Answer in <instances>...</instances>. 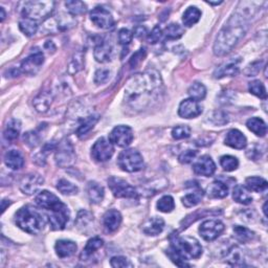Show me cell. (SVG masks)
Here are the masks:
<instances>
[{"instance_id":"obj_33","label":"cell","mask_w":268,"mask_h":268,"mask_svg":"<svg viewBox=\"0 0 268 268\" xmlns=\"http://www.w3.org/2000/svg\"><path fill=\"white\" fill-rule=\"evenodd\" d=\"M21 124L18 120H12L8 126L5 127V130L3 132V137L5 141L8 142H14L18 139L19 133H20Z\"/></svg>"},{"instance_id":"obj_23","label":"cell","mask_w":268,"mask_h":268,"mask_svg":"<svg viewBox=\"0 0 268 268\" xmlns=\"http://www.w3.org/2000/svg\"><path fill=\"white\" fill-rule=\"evenodd\" d=\"M77 248H78L77 244L74 241H70V240H59L57 241L55 246L57 256L61 259L74 256L77 252Z\"/></svg>"},{"instance_id":"obj_60","label":"cell","mask_w":268,"mask_h":268,"mask_svg":"<svg viewBox=\"0 0 268 268\" xmlns=\"http://www.w3.org/2000/svg\"><path fill=\"white\" fill-rule=\"evenodd\" d=\"M263 211H264V214H265V216H266V215H267V214H266V204L264 205V207H263Z\"/></svg>"},{"instance_id":"obj_51","label":"cell","mask_w":268,"mask_h":268,"mask_svg":"<svg viewBox=\"0 0 268 268\" xmlns=\"http://www.w3.org/2000/svg\"><path fill=\"white\" fill-rule=\"evenodd\" d=\"M110 75H111V71L108 68L97 69L95 75V83L97 85L106 83L110 79Z\"/></svg>"},{"instance_id":"obj_1","label":"cell","mask_w":268,"mask_h":268,"mask_svg":"<svg viewBox=\"0 0 268 268\" xmlns=\"http://www.w3.org/2000/svg\"><path fill=\"white\" fill-rule=\"evenodd\" d=\"M162 81L156 70H147L130 78L125 86V101L133 110L142 111L159 100Z\"/></svg>"},{"instance_id":"obj_12","label":"cell","mask_w":268,"mask_h":268,"mask_svg":"<svg viewBox=\"0 0 268 268\" xmlns=\"http://www.w3.org/2000/svg\"><path fill=\"white\" fill-rule=\"evenodd\" d=\"M109 141L117 147L126 148L130 146V143L133 141L132 129L125 125L116 126L109 134Z\"/></svg>"},{"instance_id":"obj_32","label":"cell","mask_w":268,"mask_h":268,"mask_svg":"<svg viewBox=\"0 0 268 268\" xmlns=\"http://www.w3.org/2000/svg\"><path fill=\"white\" fill-rule=\"evenodd\" d=\"M233 198L235 201L238 202V204L245 205L252 204V195L248 193L247 189L241 185H238L235 187L234 191H233Z\"/></svg>"},{"instance_id":"obj_40","label":"cell","mask_w":268,"mask_h":268,"mask_svg":"<svg viewBox=\"0 0 268 268\" xmlns=\"http://www.w3.org/2000/svg\"><path fill=\"white\" fill-rule=\"evenodd\" d=\"M65 6H66V9L70 14L74 16L82 15L87 11L86 4L82 1H79V0H70V1H66L65 2Z\"/></svg>"},{"instance_id":"obj_6","label":"cell","mask_w":268,"mask_h":268,"mask_svg":"<svg viewBox=\"0 0 268 268\" xmlns=\"http://www.w3.org/2000/svg\"><path fill=\"white\" fill-rule=\"evenodd\" d=\"M55 8L54 1H25L22 3V15L24 18L32 20H42L47 19Z\"/></svg>"},{"instance_id":"obj_39","label":"cell","mask_w":268,"mask_h":268,"mask_svg":"<svg viewBox=\"0 0 268 268\" xmlns=\"http://www.w3.org/2000/svg\"><path fill=\"white\" fill-rule=\"evenodd\" d=\"M84 56L82 51H77V53L74 54V56L71 57L69 64H68V73L70 75H75L78 71H80L83 68V64H84Z\"/></svg>"},{"instance_id":"obj_27","label":"cell","mask_w":268,"mask_h":268,"mask_svg":"<svg viewBox=\"0 0 268 268\" xmlns=\"http://www.w3.org/2000/svg\"><path fill=\"white\" fill-rule=\"evenodd\" d=\"M103 245H104V241L100 237L91 238L90 240H88L86 245L84 247L83 252L81 254V259L83 261L84 259H88L89 257L93 256L96 251H99L100 248H102Z\"/></svg>"},{"instance_id":"obj_7","label":"cell","mask_w":268,"mask_h":268,"mask_svg":"<svg viewBox=\"0 0 268 268\" xmlns=\"http://www.w3.org/2000/svg\"><path fill=\"white\" fill-rule=\"evenodd\" d=\"M117 165L125 172H139L143 168V158L139 151L128 149L120 153L117 158Z\"/></svg>"},{"instance_id":"obj_56","label":"cell","mask_w":268,"mask_h":268,"mask_svg":"<svg viewBox=\"0 0 268 268\" xmlns=\"http://www.w3.org/2000/svg\"><path fill=\"white\" fill-rule=\"evenodd\" d=\"M162 34L163 32H162L161 29L159 27H155L152 30V32H150V34H148V41L152 44L158 43L160 40Z\"/></svg>"},{"instance_id":"obj_48","label":"cell","mask_w":268,"mask_h":268,"mask_svg":"<svg viewBox=\"0 0 268 268\" xmlns=\"http://www.w3.org/2000/svg\"><path fill=\"white\" fill-rule=\"evenodd\" d=\"M191 135V128L187 125L176 126L172 130V136L174 140H184L188 139Z\"/></svg>"},{"instance_id":"obj_2","label":"cell","mask_w":268,"mask_h":268,"mask_svg":"<svg viewBox=\"0 0 268 268\" xmlns=\"http://www.w3.org/2000/svg\"><path fill=\"white\" fill-rule=\"evenodd\" d=\"M250 28V19L239 12L228 19L223 28L218 32L214 43V54L216 56H225L231 53L238 42L243 38Z\"/></svg>"},{"instance_id":"obj_59","label":"cell","mask_w":268,"mask_h":268,"mask_svg":"<svg viewBox=\"0 0 268 268\" xmlns=\"http://www.w3.org/2000/svg\"><path fill=\"white\" fill-rule=\"evenodd\" d=\"M0 11H1V21H3L5 18V12H4L3 8H0Z\"/></svg>"},{"instance_id":"obj_44","label":"cell","mask_w":268,"mask_h":268,"mask_svg":"<svg viewBox=\"0 0 268 268\" xmlns=\"http://www.w3.org/2000/svg\"><path fill=\"white\" fill-rule=\"evenodd\" d=\"M57 189L60 191L63 195H76L78 192H79V189H78L77 186L74 184H71L70 181L66 179H60L57 184Z\"/></svg>"},{"instance_id":"obj_24","label":"cell","mask_w":268,"mask_h":268,"mask_svg":"<svg viewBox=\"0 0 268 268\" xmlns=\"http://www.w3.org/2000/svg\"><path fill=\"white\" fill-rule=\"evenodd\" d=\"M4 163L12 170H19L24 165L23 155L18 150H10L4 155Z\"/></svg>"},{"instance_id":"obj_53","label":"cell","mask_w":268,"mask_h":268,"mask_svg":"<svg viewBox=\"0 0 268 268\" xmlns=\"http://www.w3.org/2000/svg\"><path fill=\"white\" fill-rule=\"evenodd\" d=\"M263 64L262 61H258V62H253L252 64L248 65V66L244 69V74L246 77H254L259 74V71L261 69V65Z\"/></svg>"},{"instance_id":"obj_3","label":"cell","mask_w":268,"mask_h":268,"mask_svg":"<svg viewBox=\"0 0 268 268\" xmlns=\"http://www.w3.org/2000/svg\"><path fill=\"white\" fill-rule=\"evenodd\" d=\"M36 204L43 210L49 212L47 215L49 224L55 231H61L69 220L70 213L67 205L56 195L48 191H42L35 199Z\"/></svg>"},{"instance_id":"obj_14","label":"cell","mask_w":268,"mask_h":268,"mask_svg":"<svg viewBox=\"0 0 268 268\" xmlns=\"http://www.w3.org/2000/svg\"><path fill=\"white\" fill-rule=\"evenodd\" d=\"M224 231V224L220 220H206L199 227L200 236L205 241H214Z\"/></svg>"},{"instance_id":"obj_46","label":"cell","mask_w":268,"mask_h":268,"mask_svg":"<svg viewBox=\"0 0 268 268\" xmlns=\"http://www.w3.org/2000/svg\"><path fill=\"white\" fill-rule=\"evenodd\" d=\"M93 221H94L93 214L89 213L88 211L81 210L79 214H78L76 225L78 226V228H80V230H84V228L87 227Z\"/></svg>"},{"instance_id":"obj_17","label":"cell","mask_w":268,"mask_h":268,"mask_svg":"<svg viewBox=\"0 0 268 268\" xmlns=\"http://www.w3.org/2000/svg\"><path fill=\"white\" fill-rule=\"evenodd\" d=\"M202 113V106L199 102L188 99L182 101L179 105L178 114L179 116L184 117V119H194Z\"/></svg>"},{"instance_id":"obj_19","label":"cell","mask_w":268,"mask_h":268,"mask_svg":"<svg viewBox=\"0 0 268 268\" xmlns=\"http://www.w3.org/2000/svg\"><path fill=\"white\" fill-rule=\"evenodd\" d=\"M95 59L100 63H106L111 61L113 56V47L112 45L107 41L101 40L95 47Z\"/></svg>"},{"instance_id":"obj_54","label":"cell","mask_w":268,"mask_h":268,"mask_svg":"<svg viewBox=\"0 0 268 268\" xmlns=\"http://www.w3.org/2000/svg\"><path fill=\"white\" fill-rule=\"evenodd\" d=\"M145 56H146V48L145 47H142L139 51H136V53L132 56L131 60H130V66H131L132 68L136 67L137 65H139L143 60Z\"/></svg>"},{"instance_id":"obj_4","label":"cell","mask_w":268,"mask_h":268,"mask_svg":"<svg viewBox=\"0 0 268 268\" xmlns=\"http://www.w3.org/2000/svg\"><path fill=\"white\" fill-rule=\"evenodd\" d=\"M18 227L31 235H36L43 230L44 220L42 215L31 206H23L15 215Z\"/></svg>"},{"instance_id":"obj_55","label":"cell","mask_w":268,"mask_h":268,"mask_svg":"<svg viewBox=\"0 0 268 268\" xmlns=\"http://www.w3.org/2000/svg\"><path fill=\"white\" fill-rule=\"evenodd\" d=\"M196 155H197V151H195V150H186L179 155L178 159L181 163H189L194 160Z\"/></svg>"},{"instance_id":"obj_31","label":"cell","mask_w":268,"mask_h":268,"mask_svg":"<svg viewBox=\"0 0 268 268\" xmlns=\"http://www.w3.org/2000/svg\"><path fill=\"white\" fill-rule=\"evenodd\" d=\"M208 196L212 198H225L228 195V188L227 186L220 180H216L208 187Z\"/></svg>"},{"instance_id":"obj_36","label":"cell","mask_w":268,"mask_h":268,"mask_svg":"<svg viewBox=\"0 0 268 268\" xmlns=\"http://www.w3.org/2000/svg\"><path fill=\"white\" fill-rule=\"evenodd\" d=\"M188 94L189 96H191L192 100L199 102L201 100H204L205 97L206 88L202 83L195 82L194 84L191 85V86H189V88L188 90Z\"/></svg>"},{"instance_id":"obj_38","label":"cell","mask_w":268,"mask_h":268,"mask_svg":"<svg viewBox=\"0 0 268 268\" xmlns=\"http://www.w3.org/2000/svg\"><path fill=\"white\" fill-rule=\"evenodd\" d=\"M234 234L235 238H236L241 243H247L253 239L254 234L251 230H248L247 227L244 226H235L234 227Z\"/></svg>"},{"instance_id":"obj_43","label":"cell","mask_w":268,"mask_h":268,"mask_svg":"<svg viewBox=\"0 0 268 268\" xmlns=\"http://www.w3.org/2000/svg\"><path fill=\"white\" fill-rule=\"evenodd\" d=\"M226 260L231 265H240L243 263V253L238 246H233L227 252Z\"/></svg>"},{"instance_id":"obj_16","label":"cell","mask_w":268,"mask_h":268,"mask_svg":"<svg viewBox=\"0 0 268 268\" xmlns=\"http://www.w3.org/2000/svg\"><path fill=\"white\" fill-rule=\"evenodd\" d=\"M241 58H232L231 60L227 62H224L221 64L220 66L215 70L214 77L216 79H220V78L224 77H234L239 73L240 69V63H241Z\"/></svg>"},{"instance_id":"obj_49","label":"cell","mask_w":268,"mask_h":268,"mask_svg":"<svg viewBox=\"0 0 268 268\" xmlns=\"http://www.w3.org/2000/svg\"><path fill=\"white\" fill-rule=\"evenodd\" d=\"M23 140L28 146L36 147L39 145V142L41 141V135L37 131H30L24 134Z\"/></svg>"},{"instance_id":"obj_22","label":"cell","mask_w":268,"mask_h":268,"mask_svg":"<svg viewBox=\"0 0 268 268\" xmlns=\"http://www.w3.org/2000/svg\"><path fill=\"white\" fill-rule=\"evenodd\" d=\"M165 228V221L160 217L149 218L145 223L142 224V230L148 236H158Z\"/></svg>"},{"instance_id":"obj_21","label":"cell","mask_w":268,"mask_h":268,"mask_svg":"<svg viewBox=\"0 0 268 268\" xmlns=\"http://www.w3.org/2000/svg\"><path fill=\"white\" fill-rule=\"evenodd\" d=\"M122 223V215L116 210H109L105 213L103 217V224L105 226L106 231L109 233H113L117 231Z\"/></svg>"},{"instance_id":"obj_45","label":"cell","mask_w":268,"mask_h":268,"mask_svg":"<svg viewBox=\"0 0 268 268\" xmlns=\"http://www.w3.org/2000/svg\"><path fill=\"white\" fill-rule=\"evenodd\" d=\"M220 165L226 172H233L239 167V160L232 155H223L220 158Z\"/></svg>"},{"instance_id":"obj_42","label":"cell","mask_w":268,"mask_h":268,"mask_svg":"<svg viewBox=\"0 0 268 268\" xmlns=\"http://www.w3.org/2000/svg\"><path fill=\"white\" fill-rule=\"evenodd\" d=\"M248 89H250L251 94L260 97V99H263V100L267 99V93H266L265 86L260 80H254L251 82L250 85H248Z\"/></svg>"},{"instance_id":"obj_57","label":"cell","mask_w":268,"mask_h":268,"mask_svg":"<svg viewBox=\"0 0 268 268\" xmlns=\"http://www.w3.org/2000/svg\"><path fill=\"white\" fill-rule=\"evenodd\" d=\"M246 155L248 158H251L252 160H257L259 158H261V150L258 146H254L248 150L246 152Z\"/></svg>"},{"instance_id":"obj_15","label":"cell","mask_w":268,"mask_h":268,"mask_svg":"<svg viewBox=\"0 0 268 268\" xmlns=\"http://www.w3.org/2000/svg\"><path fill=\"white\" fill-rule=\"evenodd\" d=\"M90 20L102 30H108L113 27L114 20L111 13L103 6H96L90 13Z\"/></svg>"},{"instance_id":"obj_25","label":"cell","mask_w":268,"mask_h":268,"mask_svg":"<svg viewBox=\"0 0 268 268\" xmlns=\"http://www.w3.org/2000/svg\"><path fill=\"white\" fill-rule=\"evenodd\" d=\"M87 196L90 200L91 204L97 205L103 201L104 195H105V191H104V188L97 184L95 181H89L87 188H86Z\"/></svg>"},{"instance_id":"obj_28","label":"cell","mask_w":268,"mask_h":268,"mask_svg":"<svg viewBox=\"0 0 268 268\" xmlns=\"http://www.w3.org/2000/svg\"><path fill=\"white\" fill-rule=\"evenodd\" d=\"M99 119L100 116L97 114H90V115H87L86 117H84V120L81 122L80 126L77 129V135L79 137L86 135L90 130L95 127Z\"/></svg>"},{"instance_id":"obj_8","label":"cell","mask_w":268,"mask_h":268,"mask_svg":"<svg viewBox=\"0 0 268 268\" xmlns=\"http://www.w3.org/2000/svg\"><path fill=\"white\" fill-rule=\"evenodd\" d=\"M108 186L116 198H136L137 191L126 180L111 176L108 178Z\"/></svg>"},{"instance_id":"obj_29","label":"cell","mask_w":268,"mask_h":268,"mask_svg":"<svg viewBox=\"0 0 268 268\" xmlns=\"http://www.w3.org/2000/svg\"><path fill=\"white\" fill-rule=\"evenodd\" d=\"M245 185L246 189L256 193L265 192L268 188L267 181L262 177H258V176H252V177L246 178Z\"/></svg>"},{"instance_id":"obj_18","label":"cell","mask_w":268,"mask_h":268,"mask_svg":"<svg viewBox=\"0 0 268 268\" xmlns=\"http://www.w3.org/2000/svg\"><path fill=\"white\" fill-rule=\"evenodd\" d=\"M193 170L197 175L210 177L216 171V165L211 156L204 155L194 163Z\"/></svg>"},{"instance_id":"obj_20","label":"cell","mask_w":268,"mask_h":268,"mask_svg":"<svg viewBox=\"0 0 268 268\" xmlns=\"http://www.w3.org/2000/svg\"><path fill=\"white\" fill-rule=\"evenodd\" d=\"M225 145L237 149L242 150L244 149L247 145V140L245 135L237 129H232L231 131H228L225 137Z\"/></svg>"},{"instance_id":"obj_13","label":"cell","mask_w":268,"mask_h":268,"mask_svg":"<svg viewBox=\"0 0 268 268\" xmlns=\"http://www.w3.org/2000/svg\"><path fill=\"white\" fill-rule=\"evenodd\" d=\"M44 184V179L40 174L31 173L28 175H24L23 177L19 181V188H20L21 192L25 195H34Z\"/></svg>"},{"instance_id":"obj_5","label":"cell","mask_w":268,"mask_h":268,"mask_svg":"<svg viewBox=\"0 0 268 268\" xmlns=\"http://www.w3.org/2000/svg\"><path fill=\"white\" fill-rule=\"evenodd\" d=\"M171 246L170 250L173 251L181 259H198L202 254V246L195 238H180L177 235H172L170 237Z\"/></svg>"},{"instance_id":"obj_37","label":"cell","mask_w":268,"mask_h":268,"mask_svg":"<svg viewBox=\"0 0 268 268\" xmlns=\"http://www.w3.org/2000/svg\"><path fill=\"white\" fill-rule=\"evenodd\" d=\"M38 22L30 18H23L21 19L20 22H19V29H20L23 34H25L28 37L34 36L38 31Z\"/></svg>"},{"instance_id":"obj_9","label":"cell","mask_w":268,"mask_h":268,"mask_svg":"<svg viewBox=\"0 0 268 268\" xmlns=\"http://www.w3.org/2000/svg\"><path fill=\"white\" fill-rule=\"evenodd\" d=\"M44 62V56L42 51L39 48H34L32 50L29 57H27L22 61L20 65L21 74L29 76H35L39 70H40L42 64Z\"/></svg>"},{"instance_id":"obj_35","label":"cell","mask_w":268,"mask_h":268,"mask_svg":"<svg viewBox=\"0 0 268 268\" xmlns=\"http://www.w3.org/2000/svg\"><path fill=\"white\" fill-rule=\"evenodd\" d=\"M53 102V97L48 93H41L34 100V106L39 112H47Z\"/></svg>"},{"instance_id":"obj_11","label":"cell","mask_w":268,"mask_h":268,"mask_svg":"<svg viewBox=\"0 0 268 268\" xmlns=\"http://www.w3.org/2000/svg\"><path fill=\"white\" fill-rule=\"evenodd\" d=\"M114 153V148L110 141H107L105 137H101L97 140L91 148V156L95 161L105 162L109 160Z\"/></svg>"},{"instance_id":"obj_10","label":"cell","mask_w":268,"mask_h":268,"mask_svg":"<svg viewBox=\"0 0 268 268\" xmlns=\"http://www.w3.org/2000/svg\"><path fill=\"white\" fill-rule=\"evenodd\" d=\"M56 163L60 168H67L73 165L76 159V154L73 145L67 140L62 141L56 150Z\"/></svg>"},{"instance_id":"obj_34","label":"cell","mask_w":268,"mask_h":268,"mask_svg":"<svg viewBox=\"0 0 268 268\" xmlns=\"http://www.w3.org/2000/svg\"><path fill=\"white\" fill-rule=\"evenodd\" d=\"M200 17H201V12L196 8V6H189V8H188L187 11L185 12L184 16H182V21H184V24L186 27L191 28L194 24H196L199 21Z\"/></svg>"},{"instance_id":"obj_52","label":"cell","mask_w":268,"mask_h":268,"mask_svg":"<svg viewBox=\"0 0 268 268\" xmlns=\"http://www.w3.org/2000/svg\"><path fill=\"white\" fill-rule=\"evenodd\" d=\"M133 34L127 29H122L119 32V42L122 45H128L132 41Z\"/></svg>"},{"instance_id":"obj_41","label":"cell","mask_w":268,"mask_h":268,"mask_svg":"<svg viewBox=\"0 0 268 268\" xmlns=\"http://www.w3.org/2000/svg\"><path fill=\"white\" fill-rule=\"evenodd\" d=\"M163 34H165L166 38L169 39V40H176V39L182 37V35L185 34V31L179 24L172 23L168 25L165 32H163Z\"/></svg>"},{"instance_id":"obj_58","label":"cell","mask_w":268,"mask_h":268,"mask_svg":"<svg viewBox=\"0 0 268 268\" xmlns=\"http://www.w3.org/2000/svg\"><path fill=\"white\" fill-rule=\"evenodd\" d=\"M147 35V30L143 27H136L134 30V36L137 38H143Z\"/></svg>"},{"instance_id":"obj_47","label":"cell","mask_w":268,"mask_h":268,"mask_svg":"<svg viewBox=\"0 0 268 268\" xmlns=\"http://www.w3.org/2000/svg\"><path fill=\"white\" fill-rule=\"evenodd\" d=\"M156 206H158V211L162 213H171L175 208V202L173 197L167 195V196H163V197H161L158 200V205Z\"/></svg>"},{"instance_id":"obj_50","label":"cell","mask_w":268,"mask_h":268,"mask_svg":"<svg viewBox=\"0 0 268 268\" xmlns=\"http://www.w3.org/2000/svg\"><path fill=\"white\" fill-rule=\"evenodd\" d=\"M110 265L114 268H127V267H133V264L130 262L126 257L123 256H116L110 260Z\"/></svg>"},{"instance_id":"obj_26","label":"cell","mask_w":268,"mask_h":268,"mask_svg":"<svg viewBox=\"0 0 268 268\" xmlns=\"http://www.w3.org/2000/svg\"><path fill=\"white\" fill-rule=\"evenodd\" d=\"M192 188H193V192L187 194L185 197H182V204H184L185 206L187 207H192L197 205L199 202L201 201L202 197H204V191L202 189L196 184V182H193Z\"/></svg>"},{"instance_id":"obj_30","label":"cell","mask_w":268,"mask_h":268,"mask_svg":"<svg viewBox=\"0 0 268 268\" xmlns=\"http://www.w3.org/2000/svg\"><path fill=\"white\" fill-rule=\"evenodd\" d=\"M246 126L252 133L261 137L265 136L267 132L266 124L262 119H260V117H252V119L246 122Z\"/></svg>"}]
</instances>
